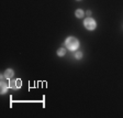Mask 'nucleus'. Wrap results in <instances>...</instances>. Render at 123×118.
<instances>
[{
	"label": "nucleus",
	"instance_id": "f257e3e1",
	"mask_svg": "<svg viewBox=\"0 0 123 118\" xmlns=\"http://www.w3.org/2000/svg\"><path fill=\"white\" fill-rule=\"evenodd\" d=\"M65 45L70 51H75L79 46V41L76 38H74V36H69V38H67L66 41H65Z\"/></svg>",
	"mask_w": 123,
	"mask_h": 118
},
{
	"label": "nucleus",
	"instance_id": "6e6552de",
	"mask_svg": "<svg viewBox=\"0 0 123 118\" xmlns=\"http://www.w3.org/2000/svg\"><path fill=\"white\" fill-rule=\"evenodd\" d=\"M87 14H88V17H89V15L91 14V11H89V10H88V11H87Z\"/></svg>",
	"mask_w": 123,
	"mask_h": 118
},
{
	"label": "nucleus",
	"instance_id": "423d86ee",
	"mask_svg": "<svg viewBox=\"0 0 123 118\" xmlns=\"http://www.w3.org/2000/svg\"><path fill=\"white\" fill-rule=\"evenodd\" d=\"M65 53H66V50L63 49V48H62V49H59L58 51H57V54H58V56H64Z\"/></svg>",
	"mask_w": 123,
	"mask_h": 118
},
{
	"label": "nucleus",
	"instance_id": "20e7f679",
	"mask_svg": "<svg viewBox=\"0 0 123 118\" xmlns=\"http://www.w3.org/2000/svg\"><path fill=\"white\" fill-rule=\"evenodd\" d=\"M12 76H13V71H12V69H7V71H6V73H5V77H6V78L10 80Z\"/></svg>",
	"mask_w": 123,
	"mask_h": 118
},
{
	"label": "nucleus",
	"instance_id": "1a4fd4ad",
	"mask_svg": "<svg viewBox=\"0 0 123 118\" xmlns=\"http://www.w3.org/2000/svg\"><path fill=\"white\" fill-rule=\"evenodd\" d=\"M77 1H79V0H77Z\"/></svg>",
	"mask_w": 123,
	"mask_h": 118
},
{
	"label": "nucleus",
	"instance_id": "7ed1b4c3",
	"mask_svg": "<svg viewBox=\"0 0 123 118\" xmlns=\"http://www.w3.org/2000/svg\"><path fill=\"white\" fill-rule=\"evenodd\" d=\"M9 87L12 90H18L21 87V81L20 80H11L9 82Z\"/></svg>",
	"mask_w": 123,
	"mask_h": 118
},
{
	"label": "nucleus",
	"instance_id": "f03ea898",
	"mask_svg": "<svg viewBox=\"0 0 123 118\" xmlns=\"http://www.w3.org/2000/svg\"><path fill=\"white\" fill-rule=\"evenodd\" d=\"M84 26L87 30H93V29H96L97 24H96V21L92 18H87V19H85V21H84Z\"/></svg>",
	"mask_w": 123,
	"mask_h": 118
},
{
	"label": "nucleus",
	"instance_id": "39448f33",
	"mask_svg": "<svg viewBox=\"0 0 123 118\" xmlns=\"http://www.w3.org/2000/svg\"><path fill=\"white\" fill-rule=\"evenodd\" d=\"M75 14H76L77 18H82L84 17V11L81 10V9H78V10H76V12H75Z\"/></svg>",
	"mask_w": 123,
	"mask_h": 118
},
{
	"label": "nucleus",
	"instance_id": "0eeeda50",
	"mask_svg": "<svg viewBox=\"0 0 123 118\" xmlns=\"http://www.w3.org/2000/svg\"><path fill=\"white\" fill-rule=\"evenodd\" d=\"M75 57H76V59H78V60L81 59V57H82V53H81V52H77V53L75 54Z\"/></svg>",
	"mask_w": 123,
	"mask_h": 118
}]
</instances>
